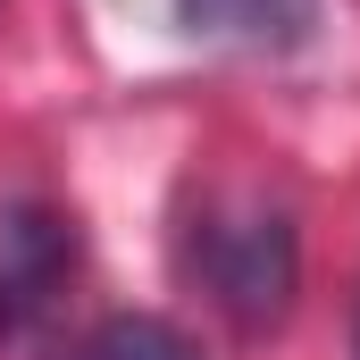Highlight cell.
<instances>
[{"instance_id":"obj_3","label":"cell","mask_w":360,"mask_h":360,"mask_svg":"<svg viewBox=\"0 0 360 360\" xmlns=\"http://www.w3.org/2000/svg\"><path fill=\"white\" fill-rule=\"evenodd\" d=\"M176 17L210 42H243V51H285L310 34L319 0H176Z\"/></svg>"},{"instance_id":"obj_5","label":"cell","mask_w":360,"mask_h":360,"mask_svg":"<svg viewBox=\"0 0 360 360\" xmlns=\"http://www.w3.org/2000/svg\"><path fill=\"white\" fill-rule=\"evenodd\" d=\"M352 352H360V327H352Z\"/></svg>"},{"instance_id":"obj_4","label":"cell","mask_w":360,"mask_h":360,"mask_svg":"<svg viewBox=\"0 0 360 360\" xmlns=\"http://www.w3.org/2000/svg\"><path fill=\"white\" fill-rule=\"evenodd\" d=\"M68 360H201V352H193V335H184V327L126 310V319H101Z\"/></svg>"},{"instance_id":"obj_2","label":"cell","mask_w":360,"mask_h":360,"mask_svg":"<svg viewBox=\"0 0 360 360\" xmlns=\"http://www.w3.org/2000/svg\"><path fill=\"white\" fill-rule=\"evenodd\" d=\"M76 276V218L8 193L0 201V335H34Z\"/></svg>"},{"instance_id":"obj_1","label":"cell","mask_w":360,"mask_h":360,"mask_svg":"<svg viewBox=\"0 0 360 360\" xmlns=\"http://www.w3.org/2000/svg\"><path fill=\"white\" fill-rule=\"evenodd\" d=\"M184 276L235 327H276L293 310V285H302L293 210L269 184H218V193H201V210L184 226Z\"/></svg>"}]
</instances>
